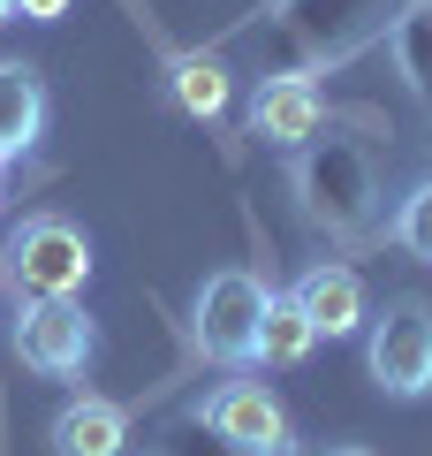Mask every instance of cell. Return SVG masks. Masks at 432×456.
Masks as SVG:
<instances>
[{"mask_svg":"<svg viewBox=\"0 0 432 456\" xmlns=\"http://www.w3.org/2000/svg\"><path fill=\"white\" fill-rule=\"evenodd\" d=\"M319 327L304 320L296 297H266V320H258V365H304Z\"/></svg>","mask_w":432,"mask_h":456,"instance_id":"11","label":"cell"},{"mask_svg":"<svg viewBox=\"0 0 432 456\" xmlns=\"http://www.w3.org/2000/svg\"><path fill=\"white\" fill-rule=\"evenodd\" d=\"M8 16H16V0H0V23H8Z\"/></svg>","mask_w":432,"mask_h":456,"instance_id":"16","label":"cell"},{"mask_svg":"<svg viewBox=\"0 0 432 456\" xmlns=\"http://www.w3.org/2000/svg\"><path fill=\"white\" fill-rule=\"evenodd\" d=\"M16 16H38V23H53V16H68V0H16Z\"/></svg>","mask_w":432,"mask_h":456,"instance_id":"15","label":"cell"},{"mask_svg":"<svg viewBox=\"0 0 432 456\" xmlns=\"http://www.w3.org/2000/svg\"><path fill=\"white\" fill-rule=\"evenodd\" d=\"M387 236H395V244L410 251V259H425V266H432V175H425V183H417V191H410V198L395 206Z\"/></svg>","mask_w":432,"mask_h":456,"instance_id":"14","label":"cell"},{"mask_svg":"<svg viewBox=\"0 0 432 456\" xmlns=\"http://www.w3.org/2000/svg\"><path fill=\"white\" fill-rule=\"evenodd\" d=\"M46 130V84L38 69L23 61H0V160H23Z\"/></svg>","mask_w":432,"mask_h":456,"instance_id":"10","label":"cell"},{"mask_svg":"<svg viewBox=\"0 0 432 456\" xmlns=\"http://www.w3.org/2000/svg\"><path fill=\"white\" fill-rule=\"evenodd\" d=\"M144 456H167V449H144Z\"/></svg>","mask_w":432,"mask_h":456,"instance_id":"19","label":"cell"},{"mask_svg":"<svg viewBox=\"0 0 432 456\" xmlns=\"http://www.w3.org/2000/svg\"><path fill=\"white\" fill-rule=\"evenodd\" d=\"M364 358H372L380 395H395V403L432 395V305L425 297H387V312L364 335Z\"/></svg>","mask_w":432,"mask_h":456,"instance_id":"4","label":"cell"},{"mask_svg":"<svg viewBox=\"0 0 432 456\" xmlns=\"http://www.w3.org/2000/svg\"><path fill=\"white\" fill-rule=\"evenodd\" d=\"M334 456H372V449H334Z\"/></svg>","mask_w":432,"mask_h":456,"instance_id":"18","label":"cell"},{"mask_svg":"<svg viewBox=\"0 0 432 456\" xmlns=\"http://www.w3.org/2000/svg\"><path fill=\"white\" fill-rule=\"evenodd\" d=\"M288 297L304 305V320L319 327L326 342H334V335H356V327L372 320V312H364V281H356V266H341V259H319V266H304Z\"/></svg>","mask_w":432,"mask_h":456,"instance_id":"8","label":"cell"},{"mask_svg":"<svg viewBox=\"0 0 432 456\" xmlns=\"http://www.w3.org/2000/svg\"><path fill=\"white\" fill-rule=\"evenodd\" d=\"M167 92H175L182 114L212 122V114H228V69L212 61V53H182V61L167 69Z\"/></svg>","mask_w":432,"mask_h":456,"instance_id":"12","label":"cell"},{"mask_svg":"<svg viewBox=\"0 0 432 456\" xmlns=\"http://www.w3.org/2000/svg\"><path fill=\"white\" fill-rule=\"evenodd\" d=\"M122 441H129V411L107 395H76L53 419V456H122Z\"/></svg>","mask_w":432,"mask_h":456,"instance_id":"9","label":"cell"},{"mask_svg":"<svg viewBox=\"0 0 432 456\" xmlns=\"http://www.w3.org/2000/svg\"><path fill=\"white\" fill-rule=\"evenodd\" d=\"M8 281L16 297H76L92 281V244H84V228L61 221V213H31V221L8 236Z\"/></svg>","mask_w":432,"mask_h":456,"instance_id":"3","label":"cell"},{"mask_svg":"<svg viewBox=\"0 0 432 456\" xmlns=\"http://www.w3.org/2000/svg\"><path fill=\"white\" fill-rule=\"evenodd\" d=\"M296 191H304L311 221H326L334 236H380V183H372V160L349 137L296 145Z\"/></svg>","mask_w":432,"mask_h":456,"instance_id":"1","label":"cell"},{"mask_svg":"<svg viewBox=\"0 0 432 456\" xmlns=\"http://www.w3.org/2000/svg\"><path fill=\"white\" fill-rule=\"evenodd\" d=\"M395 61L410 92L432 107V0H410V16H395Z\"/></svg>","mask_w":432,"mask_h":456,"instance_id":"13","label":"cell"},{"mask_svg":"<svg viewBox=\"0 0 432 456\" xmlns=\"http://www.w3.org/2000/svg\"><path fill=\"white\" fill-rule=\"evenodd\" d=\"M99 327L76 297H16V358L46 380H84Z\"/></svg>","mask_w":432,"mask_h":456,"instance_id":"5","label":"cell"},{"mask_svg":"<svg viewBox=\"0 0 432 456\" xmlns=\"http://www.w3.org/2000/svg\"><path fill=\"white\" fill-rule=\"evenodd\" d=\"M205 426H212V441H228L236 456H288L296 449L288 411L273 403L266 380H220V388L205 395Z\"/></svg>","mask_w":432,"mask_h":456,"instance_id":"6","label":"cell"},{"mask_svg":"<svg viewBox=\"0 0 432 456\" xmlns=\"http://www.w3.org/2000/svg\"><path fill=\"white\" fill-rule=\"evenodd\" d=\"M319 130H326V99H319L311 77H258V92H251V137L258 145L296 152Z\"/></svg>","mask_w":432,"mask_h":456,"instance_id":"7","label":"cell"},{"mask_svg":"<svg viewBox=\"0 0 432 456\" xmlns=\"http://www.w3.org/2000/svg\"><path fill=\"white\" fill-rule=\"evenodd\" d=\"M266 281L251 274V266H220V274H205V289H197V350H205L212 365H228V373H251L258 365V320H266Z\"/></svg>","mask_w":432,"mask_h":456,"instance_id":"2","label":"cell"},{"mask_svg":"<svg viewBox=\"0 0 432 456\" xmlns=\"http://www.w3.org/2000/svg\"><path fill=\"white\" fill-rule=\"evenodd\" d=\"M0 198H8V160H0Z\"/></svg>","mask_w":432,"mask_h":456,"instance_id":"17","label":"cell"}]
</instances>
